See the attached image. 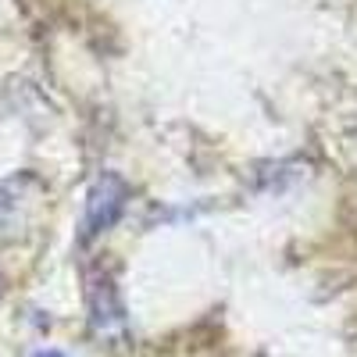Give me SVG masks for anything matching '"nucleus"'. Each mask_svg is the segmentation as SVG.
Wrapping results in <instances>:
<instances>
[{
    "label": "nucleus",
    "mask_w": 357,
    "mask_h": 357,
    "mask_svg": "<svg viewBox=\"0 0 357 357\" xmlns=\"http://www.w3.org/2000/svg\"><path fill=\"white\" fill-rule=\"evenodd\" d=\"M43 207V183L29 172L0 178V250L36 225Z\"/></svg>",
    "instance_id": "f257e3e1"
},
{
    "label": "nucleus",
    "mask_w": 357,
    "mask_h": 357,
    "mask_svg": "<svg viewBox=\"0 0 357 357\" xmlns=\"http://www.w3.org/2000/svg\"><path fill=\"white\" fill-rule=\"evenodd\" d=\"M129 200V186L118 178L114 172H104L93 186H89V197H86V222H82V236L93 240L97 232L111 229L122 215V207Z\"/></svg>",
    "instance_id": "f03ea898"
},
{
    "label": "nucleus",
    "mask_w": 357,
    "mask_h": 357,
    "mask_svg": "<svg viewBox=\"0 0 357 357\" xmlns=\"http://www.w3.org/2000/svg\"><path fill=\"white\" fill-rule=\"evenodd\" d=\"M89 321L107 340H126V307L107 275L89 279Z\"/></svg>",
    "instance_id": "7ed1b4c3"
},
{
    "label": "nucleus",
    "mask_w": 357,
    "mask_h": 357,
    "mask_svg": "<svg viewBox=\"0 0 357 357\" xmlns=\"http://www.w3.org/2000/svg\"><path fill=\"white\" fill-rule=\"evenodd\" d=\"M36 357H61V354H54V350H47V354H36Z\"/></svg>",
    "instance_id": "20e7f679"
}]
</instances>
